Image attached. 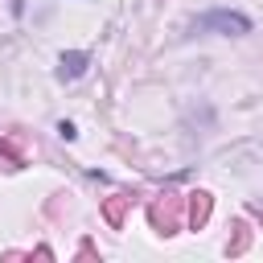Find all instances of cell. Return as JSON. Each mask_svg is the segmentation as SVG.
I'll list each match as a JSON object with an SVG mask.
<instances>
[{
  "mask_svg": "<svg viewBox=\"0 0 263 263\" xmlns=\"http://www.w3.org/2000/svg\"><path fill=\"white\" fill-rule=\"evenodd\" d=\"M148 222H152V230H160V234H177V230L185 226V197H181V193H160V197L148 205Z\"/></svg>",
  "mask_w": 263,
  "mask_h": 263,
  "instance_id": "6da1fadb",
  "label": "cell"
},
{
  "mask_svg": "<svg viewBox=\"0 0 263 263\" xmlns=\"http://www.w3.org/2000/svg\"><path fill=\"white\" fill-rule=\"evenodd\" d=\"M193 29H197V33H226V37H242V33H251V16L230 12V8H214V12L197 16V21H193Z\"/></svg>",
  "mask_w": 263,
  "mask_h": 263,
  "instance_id": "7a4b0ae2",
  "label": "cell"
},
{
  "mask_svg": "<svg viewBox=\"0 0 263 263\" xmlns=\"http://www.w3.org/2000/svg\"><path fill=\"white\" fill-rule=\"evenodd\" d=\"M210 210H214V193H205V189L189 193V197H185V226H189V230H201V226L210 222Z\"/></svg>",
  "mask_w": 263,
  "mask_h": 263,
  "instance_id": "3957f363",
  "label": "cell"
},
{
  "mask_svg": "<svg viewBox=\"0 0 263 263\" xmlns=\"http://www.w3.org/2000/svg\"><path fill=\"white\" fill-rule=\"evenodd\" d=\"M0 168H8V173L25 168V136H21V132L0 136Z\"/></svg>",
  "mask_w": 263,
  "mask_h": 263,
  "instance_id": "277c9868",
  "label": "cell"
},
{
  "mask_svg": "<svg viewBox=\"0 0 263 263\" xmlns=\"http://www.w3.org/2000/svg\"><path fill=\"white\" fill-rule=\"evenodd\" d=\"M86 62H90V53H82V49L62 53V58H58V82H74V78H82Z\"/></svg>",
  "mask_w": 263,
  "mask_h": 263,
  "instance_id": "5b68a950",
  "label": "cell"
},
{
  "mask_svg": "<svg viewBox=\"0 0 263 263\" xmlns=\"http://www.w3.org/2000/svg\"><path fill=\"white\" fill-rule=\"evenodd\" d=\"M127 205H132V197H123V193H111V197L103 201V218H107V226H111V230H119V226H123Z\"/></svg>",
  "mask_w": 263,
  "mask_h": 263,
  "instance_id": "8992f818",
  "label": "cell"
},
{
  "mask_svg": "<svg viewBox=\"0 0 263 263\" xmlns=\"http://www.w3.org/2000/svg\"><path fill=\"white\" fill-rule=\"evenodd\" d=\"M230 230H234V238L226 242V255H242V251L251 247V226H247V222H234Z\"/></svg>",
  "mask_w": 263,
  "mask_h": 263,
  "instance_id": "52a82bcc",
  "label": "cell"
},
{
  "mask_svg": "<svg viewBox=\"0 0 263 263\" xmlns=\"http://www.w3.org/2000/svg\"><path fill=\"white\" fill-rule=\"evenodd\" d=\"M58 136H62V140H74V136H78V127H74L70 119H62V123H58Z\"/></svg>",
  "mask_w": 263,
  "mask_h": 263,
  "instance_id": "ba28073f",
  "label": "cell"
}]
</instances>
